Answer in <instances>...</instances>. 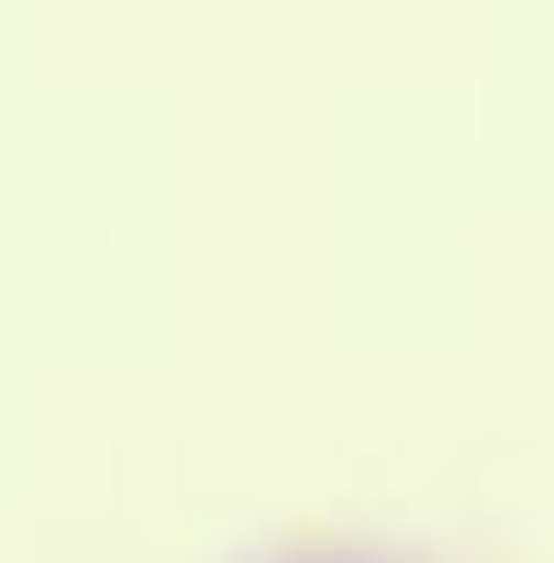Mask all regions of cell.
I'll return each mask as SVG.
<instances>
[]
</instances>
